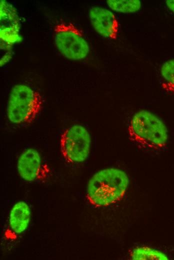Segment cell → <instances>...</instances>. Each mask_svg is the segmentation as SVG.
I'll return each instance as SVG.
<instances>
[{"mask_svg": "<svg viewBox=\"0 0 174 260\" xmlns=\"http://www.w3.org/2000/svg\"><path fill=\"white\" fill-rule=\"evenodd\" d=\"M126 173L116 168H108L99 170L89 180L87 197L96 206H106L120 200L129 186Z\"/></svg>", "mask_w": 174, "mask_h": 260, "instance_id": "cell-1", "label": "cell"}, {"mask_svg": "<svg viewBox=\"0 0 174 260\" xmlns=\"http://www.w3.org/2000/svg\"><path fill=\"white\" fill-rule=\"evenodd\" d=\"M130 140L145 148L159 150L168 140V130L164 122L148 110L137 111L132 116L128 128Z\"/></svg>", "mask_w": 174, "mask_h": 260, "instance_id": "cell-2", "label": "cell"}, {"mask_svg": "<svg viewBox=\"0 0 174 260\" xmlns=\"http://www.w3.org/2000/svg\"><path fill=\"white\" fill-rule=\"evenodd\" d=\"M42 100L40 94L25 84H17L12 88L8 101V118L19 124L33 121L40 111Z\"/></svg>", "mask_w": 174, "mask_h": 260, "instance_id": "cell-3", "label": "cell"}, {"mask_svg": "<svg viewBox=\"0 0 174 260\" xmlns=\"http://www.w3.org/2000/svg\"><path fill=\"white\" fill-rule=\"evenodd\" d=\"M56 46L66 58L78 60L86 58L90 46L80 31L71 23H60L54 28Z\"/></svg>", "mask_w": 174, "mask_h": 260, "instance_id": "cell-4", "label": "cell"}, {"mask_svg": "<svg viewBox=\"0 0 174 260\" xmlns=\"http://www.w3.org/2000/svg\"><path fill=\"white\" fill-rule=\"evenodd\" d=\"M92 139L83 126L74 124L66 129L60 138V146L64 159L71 163H81L88 158Z\"/></svg>", "mask_w": 174, "mask_h": 260, "instance_id": "cell-5", "label": "cell"}, {"mask_svg": "<svg viewBox=\"0 0 174 260\" xmlns=\"http://www.w3.org/2000/svg\"><path fill=\"white\" fill-rule=\"evenodd\" d=\"M17 168L20 177L28 182L43 181L50 172L39 152L33 148H27L22 153L18 160Z\"/></svg>", "mask_w": 174, "mask_h": 260, "instance_id": "cell-6", "label": "cell"}, {"mask_svg": "<svg viewBox=\"0 0 174 260\" xmlns=\"http://www.w3.org/2000/svg\"><path fill=\"white\" fill-rule=\"evenodd\" d=\"M0 20L1 40L9 45L22 40L17 11L12 4L4 0H0Z\"/></svg>", "mask_w": 174, "mask_h": 260, "instance_id": "cell-7", "label": "cell"}, {"mask_svg": "<svg viewBox=\"0 0 174 260\" xmlns=\"http://www.w3.org/2000/svg\"><path fill=\"white\" fill-rule=\"evenodd\" d=\"M89 18L94 30L103 37L115 38L118 32V22L110 10L93 6L89 10Z\"/></svg>", "mask_w": 174, "mask_h": 260, "instance_id": "cell-8", "label": "cell"}, {"mask_svg": "<svg viewBox=\"0 0 174 260\" xmlns=\"http://www.w3.org/2000/svg\"><path fill=\"white\" fill-rule=\"evenodd\" d=\"M30 210L25 202L20 201L15 204L12 208L9 218L11 230L16 234L25 231L30 224Z\"/></svg>", "mask_w": 174, "mask_h": 260, "instance_id": "cell-9", "label": "cell"}, {"mask_svg": "<svg viewBox=\"0 0 174 260\" xmlns=\"http://www.w3.org/2000/svg\"><path fill=\"white\" fill-rule=\"evenodd\" d=\"M133 260H168V256L164 252L148 246H140L134 248L131 252Z\"/></svg>", "mask_w": 174, "mask_h": 260, "instance_id": "cell-10", "label": "cell"}, {"mask_svg": "<svg viewBox=\"0 0 174 260\" xmlns=\"http://www.w3.org/2000/svg\"><path fill=\"white\" fill-rule=\"evenodd\" d=\"M106 4L112 10L124 14L136 12L142 6L140 1L138 0H108Z\"/></svg>", "mask_w": 174, "mask_h": 260, "instance_id": "cell-11", "label": "cell"}, {"mask_svg": "<svg viewBox=\"0 0 174 260\" xmlns=\"http://www.w3.org/2000/svg\"><path fill=\"white\" fill-rule=\"evenodd\" d=\"M160 74L164 82V88L174 92V58L168 60L162 64Z\"/></svg>", "mask_w": 174, "mask_h": 260, "instance_id": "cell-12", "label": "cell"}, {"mask_svg": "<svg viewBox=\"0 0 174 260\" xmlns=\"http://www.w3.org/2000/svg\"><path fill=\"white\" fill-rule=\"evenodd\" d=\"M168 8L174 13V0H168L166 1Z\"/></svg>", "mask_w": 174, "mask_h": 260, "instance_id": "cell-13", "label": "cell"}]
</instances>
